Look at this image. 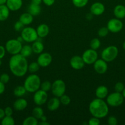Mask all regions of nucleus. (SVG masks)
<instances>
[{"label": "nucleus", "instance_id": "nucleus-1", "mask_svg": "<svg viewBox=\"0 0 125 125\" xmlns=\"http://www.w3.org/2000/svg\"><path fill=\"white\" fill-rule=\"evenodd\" d=\"M9 67L11 73L16 77L24 76L28 72V63L26 57L20 54L12 55L9 59Z\"/></svg>", "mask_w": 125, "mask_h": 125}, {"label": "nucleus", "instance_id": "nucleus-2", "mask_svg": "<svg viewBox=\"0 0 125 125\" xmlns=\"http://www.w3.org/2000/svg\"><path fill=\"white\" fill-rule=\"evenodd\" d=\"M89 111L92 116L99 118L107 117L109 112V105L103 99H94L89 104Z\"/></svg>", "mask_w": 125, "mask_h": 125}, {"label": "nucleus", "instance_id": "nucleus-3", "mask_svg": "<svg viewBox=\"0 0 125 125\" xmlns=\"http://www.w3.org/2000/svg\"><path fill=\"white\" fill-rule=\"evenodd\" d=\"M41 80L38 74L31 73L26 77L24 81L23 86L25 88L27 92L34 93L40 89Z\"/></svg>", "mask_w": 125, "mask_h": 125}, {"label": "nucleus", "instance_id": "nucleus-4", "mask_svg": "<svg viewBox=\"0 0 125 125\" xmlns=\"http://www.w3.org/2000/svg\"><path fill=\"white\" fill-rule=\"evenodd\" d=\"M118 48L115 45H110L102 50L101 52V59L107 62L113 61L118 55Z\"/></svg>", "mask_w": 125, "mask_h": 125}, {"label": "nucleus", "instance_id": "nucleus-5", "mask_svg": "<svg viewBox=\"0 0 125 125\" xmlns=\"http://www.w3.org/2000/svg\"><path fill=\"white\" fill-rule=\"evenodd\" d=\"M21 37L23 41L27 43H33L39 38L36 29L32 27H25L21 31Z\"/></svg>", "mask_w": 125, "mask_h": 125}, {"label": "nucleus", "instance_id": "nucleus-6", "mask_svg": "<svg viewBox=\"0 0 125 125\" xmlns=\"http://www.w3.org/2000/svg\"><path fill=\"white\" fill-rule=\"evenodd\" d=\"M124 97L121 93L113 92L106 97V103L109 106L113 107H118L124 102Z\"/></svg>", "mask_w": 125, "mask_h": 125}, {"label": "nucleus", "instance_id": "nucleus-7", "mask_svg": "<svg viewBox=\"0 0 125 125\" xmlns=\"http://www.w3.org/2000/svg\"><path fill=\"white\" fill-rule=\"evenodd\" d=\"M66 90V84L62 79H56L51 84V94L56 97L60 98L65 94Z\"/></svg>", "mask_w": 125, "mask_h": 125}, {"label": "nucleus", "instance_id": "nucleus-8", "mask_svg": "<svg viewBox=\"0 0 125 125\" xmlns=\"http://www.w3.org/2000/svg\"><path fill=\"white\" fill-rule=\"evenodd\" d=\"M22 43L16 39H10L6 43L5 48L6 51L11 55L20 54L22 48Z\"/></svg>", "mask_w": 125, "mask_h": 125}, {"label": "nucleus", "instance_id": "nucleus-9", "mask_svg": "<svg viewBox=\"0 0 125 125\" xmlns=\"http://www.w3.org/2000/svg\"><path fill=\"white\" fill-rule=\"evenodd\" d=\"M82 57L85 64L91 65L98 59V54L96 50L89 48L83 52Z\"/></svg>", "mask_w": 125, "mask_h": 125}, {"label": "nucleus", "instance_id": "nucleus-10", "mask_svg": "<svg viewBox=\"0 0 125 125\" xmlns=\"http://www.w3.org/2000/svg\"><path fill=\"white\" fill-rule=\"evenodd\" d=\"M107 28L110 32L118 33L122 30L123 28V23L121 20L118 18H112L107 22Z\"/></svg>", "mask_w": 125, "mask_h": 125}, {"label": "nucleus", "instance_id": "nucleus-11", "mask_svg": "<svg viewBox=\"0 0 125 125\" xmlns=\"http://www.w3.org/2000/svg\"><path fill=\"white\" fill-rule=\"evenodd\" d=\"M48 100L47 92L39 89L34 93L33 96V101L37 106H42Z\"/></svg>", "mask_w": 125, "mask_h": 125}, {"label": "nucleus", "instance_id": "nucleus-12", "mask_svg": "<svg viewBox=\"0 0 125 125\" xmlns=\"http://www.w3.org/2000/svg\"><path fill=\"white\" fill-rule=\"evenodd\" d=\"M37 62L39 63L40 67L45 68L50 65V63L52 62V56L49 52H42L39 54Z\"/></svg>", "mask_w": 125, "mask_h": 125}, {"label": "nucleus", "instance_id": "nucleus-13", "mask_svg": "<svg viewBox=\"0 0 125 125\" xmlns=\"http://www.w3.org/2000/svg\"><path fill=\"white\" fill-rule=\"evenodd\" d=\"M93 68L94 71L98 74H104L108 70L107 62L102 59H98L93 63Z\"/></svg>", "mask_w": 125, "mask_h": 125}, {"label": "nucleus", "instance_id": "nucleus-14", "mask_svg": "<svg viewBox=\"0 0 125 125\" xmlns=\"http://www.w3.org/2000/svg\"><path fill=\"white\" fill-rule=\"evenodd\" d=\"M69 63L71 67L76 70L82 69L85 65L82 56H74L71 57Z\"/></svg>", "mask_w": 125, "mask_h": 125}, {"label": "nucleus", "instance_id": "nucleus-15", "mask_svg": "<svg viewBox=\"0 0 125 125\" xmlns=\"http://www.w3.org/2000/svg\"><path fill=\"white\" fill-rule=\"evenodd\" d=\"M105 6L100 2H95L92 4L89 8V11L93 15H101L105 12Z\"/></svg>", "mask_w": 125, "mask_h": 125}, {"label": "nucleus", "instance_id": "nucleus-16", "mask_svg": "<svg viewBox=\"0 0 125 125\" xmlns=\"http://www.w3.org/2000/svg\"><path fill=\"white\" fill-rule=\"evenodd\" d=\"M6 5L11 11H17L22 8L23 0H7Z\"/></svg>", "mask_w": 125, "mask_h": 125}, {"label": "nucleus", "instance_id": "nucleus-17", "mask_svg": "<svg viewBox=\"0 0 125 125\" xmlns=\"http://www.w3.org/2000/svg\"><path fill=\"white\" fill-rule=\"evenodd\" d=\"M28 104V103L26 100L21 97L18 98L15 101V102L13 103V107L15 111H22L26 108Z\"/></svg>", "mask_w": 125, "mask_h": 125}, {"label": "nucleus", "instance_id": "nucleus-18", "mask_svg": "<svg viewBox=\"0 0 125 125\" xmlns=\"http://www.w3.org/2000/svg\"><path fill=\"white\" fill-rule=\"evenodd\" d=\"M61 103H60V98L58 97H53L50 98L49 101H47V109L50 111H55L57 110L60 107Z\"/></svg>", "mask_w": 125, "mask_h": 125}, {"label": "nucleus", "instance_id": "nucleus-19", "mask_svg": "<svg viewBox=\"0 0 125 125\" xmlns=\"http://www.w3.org/2000/svg\"><path fill=\"white\" fill-rule=\"evenodd\" d=\"M39 38H44L46 37L49 34L50 29L47 24H40L37 27L36 29Z\"/></svg>", "mask_w": 125, "mask_h": 125}, {"label": "nucleus", "instance_id": "nucleus-20", "mask_svg": "<svg viewBox=\"0 0 125 125\" xmlns=\"http://www.w3.org/2000/svg\"><path fill=\"white\" fill-rule=\"evenodd\" d=\"M108 95H109V90L105 85H99L96 89L95 95L98 98L104 100L107 96Z\"/></svg>", "mask_w": 125, "mask_h": 125}, {"label": "nucleus", "instance_id": "nucleus-21", "mask_svg": "<svg viewBox=\"0 0 125 125\" xmlns=\"http://www.w3.org/2000/svg\"><path fill=\"white\" fill-rule=\"evenodd\" d=\"M113 14L115 18L122 20L125 18V6L122 4L116 5L113 9Z\"/></svg>", "mask_w": 125, "mask_h": 125}, {"label": "nucleus", "instance_id": "nucleus-22", "mask_svg": "<svg viewBox=\"0 0 125 125\" xmlns=\"http://www.w3.org/2000/svg\"><path fill=\"white\" fill-rule=\"evenodd\" d=\"M34 20V16L29 12L23 13L20 16L19 21H20L25 26H28L31 24Z\"/></svg>", "mask_w": 125, "mask_h": 125}, {"label": "nucleus", "instance_id": "nucleus-23", "mask_svg": "<svg viewBox=\"0 0 125 125\" xmlns=\"http://www.w3.org/2000/svg\"><path fill=\"white\" fill-rule=\"evenodd\" d=\"M32 50H33V52L34 53L37 54H39L42 53L44 50V45L42 43V42L40 41H39L38 39L34 42H33V44L31 45Z\"/></svg>", "mask_w": 125, "mask_h": 125}, {"label": "nucleus", "instance_id": "nucleus-24", "mask_svg": "<svg viewBox=\"0 0 125 125\" xmlns=\"http://www.w3.org/2000/svg\"><path fill=\"white\" fill-rule=\"evenodd\" d=\"M10 10L6 4L0 5V21H6L9 17Z\"/></svg>", "mask_w": 125, "mask_h": 125}, {"label": "nucleus", "instance_id": "nucleus-25", "mask_svg": "<svg viewBox=\"0 0 125 125\" xmlns=\"http://www.w3.org/2000/svg\"><path fill=\"white\" fill-rule=\"evenodd\" d=\"M28 11L33 16H37L40 14L41 12V7L40 5L34 4L31 3L28 7Z\"/></svg>", "mask_w": 125, "mask_h": 125}, {"label": "nucleus", "instance_id": "nucleus-26", "mask_svg": "<svg viewBox=\"0 0 125 125\" xmlns=\"http://www.w3.org/2000/svg\"><path fill=\"white\" fill-rule=\"evenodd\" d=\"M33 50H32L31 46L28 45H25L22 46V49H21V51L20 54L21 55H22L23 56L25 57H28L31 55V54L33 53Z\"/></svg>", "mask_w": 125, "mask_h": 125}, {"label": "nucleus", "instance_id": "nucleus-27", "mask_svg": "<svg viewBox=\"0 0 125 125\" xmlns=\"http://www.w3.org/2000/svg\"><path fill=\"white\" fill-rule=\"evenodd\" d=\"M26 90L23 85H18L13 90V94L18 98H21L25 95Z\"/></svg>", "mask_w": 125, "mask_h": 125}, {"label": "nucleus", "instance_id": "nucleus-28", "mask_svg": "<svg viewBox=\"0 0 125 125\" xmlns=\"http://www.w3.org/2000/svg\"><path fill=\"white\" fill-rule=\"evenodd\" d=\"M44 115V110L40 106H38L34 107L32 111V115L36 118L38 120H40L42 116Z\"/></svg>", "mask_w": 125, "mask_h": 125}, {"label": "nucleus", "instance_id": "nucleus-29", "mask_svg": "<svg viewBox=\"0 0 125 125\" xmlns=\"http://www.w3.org/2000/svg\"><path fill=\"white\" fill-rule=\"evenodd\" d=\"M38 123V120L32 115L26 117L23 120L22 124L23 125H37Z\"/></svg>", "mask_w": 125, "mask_h": 125}, {"label": "nucleus", "instance_id": "nucleus-30", "mask_svg": "<svg viewBox=\"0 0 125 125\" xmlns=\"http://www.w3.org/2000/svg\"><path fill=\"white\" fill-rule=\"evenodd\" d=\"M40 65L38 62H33L28 65V71L30 73H36L40 68Z\"/></svg>", "mask_w": 125, "mask_h": 125}, {"label": "nucleus", "instance_id": "nucleus-31", "mask_svg": "<svg viewBox=\"0 0 125 125\" xmlns=\"http://www.w3.org/2000/svg\"><path fill=\"white\" fill-rule=\"evenodd\" d=\"M1 125H14L15 120L12 116L5 115L1 119Z\"/></svg>", "mask_w": 125, "mask_h": 125}, {"label": "nucleus", "instance_id": "nucleus-32", "mask_svg": "<svg viewBox=\"0 0 125 125\" xmlns=\"http://www.w3.org/2000/svg\"><path fill=\"white\" fill-rule=\"evenodd\" d=\"M100 44H101L100 43V41L99 39L94 38V39H93L91 40L90 43H89V46H90V48L94 50H97L100 46Z\"/></svg>", "mask_w": 125, "mask_h": 125}, {"label": "nucleus", "instance_id": "nucleus-33", "mask_svg": "<svg viewBox=\"0 0 125 125\" xmlns=\"http://www.w3.org/2000/svg\"><path fill=\"white\" fill-rule=\"evenodd\" d=\"M89 0H72V2L75 7L77 8H82L86 6Z\"/></svg>", "mask_w": 125, "mask_h": 125}, {"label": "nucleus", "instance_id": "nucleus-34", "mask_svg": "<svg viewBox=\"0 0 125 125\" xmlns=\"http://www.w3.org/2000/svg\"><path fill=\"white\" fill-rule=\"evenodd\" d=\"M51 83L49 81H45L40 84V89L46 92H48L49 91L51 90Z\"/></svg>", "mask_w": 125, "mask_h": 125}, {"label": "nucleus", "instance_id": "nucleus-35", "mask_svg": "<svg viewBox=\"0 0 125 125\" xmlns=\"http://www.w3.org/2000/svg\"><path fill=\"white\" fill-rule=\"evenodd\" d=\"M59 98H60V101L61 104L64 105V106H67V105H69L71 101V98H70L68 95H65V94H64L62 96H60Z\"/></svg>", "mask_w": 125, "mask_h": 125}, {"label": "nucleus", "instance_id": "nucleus-36", "mask_svg": "<svg viewBox=\"0 0 125 125\" xmlns=\"http://www.w3.org/2000/svg\"><path fill=\"white\" fill-rule=\"evenodd\" d=\"M109 31L106 27H102L98 30V35L100 37H105L109 34Z\"/></svg>", "mask_w": 125, "mask_h": 125}, {"label": "nucleus", "instance_id": "nucleus-37", "mask_svg": "<svg viewBox=\"0 0 125 125\" xmlns=\"http://www.w3.org/2000/svg\"><path fill=\"white\" fill-rule=\"evenodd\" d=\"M125 87L123 83H122L121 82H118L115 84V86H114V89H115V92L121 93Z\"/></svg>", "mask_w": 125, "mask_h": 125}, {"label": "nucleus", "instance_id": "nucleus-38", "mask_svg": "<svg viewBox=\"0 0 125 125\" xmlns=\"http://www.w3.org/2000/svg\"><path fill=\"white\" fill-rule=\"evenodd\" d=\"M25 25L20 21H17L15 23L14 25H13V28H14L15 31L17 32H20L23 30V28H25Z\"/></svg>", "mask_w": 125, "mask_h": 125}, {"label": "nucleus", "instance_id": "nucleus-39", "mask_svg": "<svg viewBox=\"0 0 125 125\" xmlns=\"http://www.w3.org/2000/svg\"><path fill=\"white\" fill-rule=\"evenodd\" d=\"M100 123V118L92 116L88 120V124L89 125H99Z\"/></svg>", "mask_w": 125, "mask_h": 125}, {"label": "nucleus", "instance_id": "nucleus-40", "mask_svg": "<svg viewBox=\"0 0 125 125\" xmlns=\"http://www.w3.org/2000/svg\"><path fill=\"white\" fill-rule=\"evenodd\" d=\"M9 80V75L8 74H7V73H2V74H1V76H0V81L4 84L8 83Z\"/></svg>", "mask_w": 125, "mask_h": 125}, {"label": "nucleus", "instance_id": "nucleus-41", "mask_svg": "<svg viewBox=\"0 0 125 125\" xmlns=\"http://www.w3.org/2000/svg\"><path fill=\"white\" fill-rule=\"evenodd\" d=\"M107 123L109 125H116L118 123L117 118L115 116H110L107 118Z\"/></svg>", "mask_w": 125, "mask_h": 125}, {"label": "nucleus", "instance_id": "nucleus-42", "mask_svg": "<svg viewBox=\"0 0 125 125\" xmlns=\"http://www.w3.org/2000/svg\"><path fill=\"white\" fill-rule=\"evenodd\" d=\"M5 115L6 116H12L13 114V109L11 107H6L4 109Z\"/></svg>", "mask_w": 125, "mask_h": 125}, {"label": "nucleus", "instance_id": "nucleus-43", "mask_svg": "<svg viewBox=\"0 0 125 125\" xmlns=\"http://www.w3.org/2000/svg\"><path fill=\"white\" fill-rule=\"evenodd\" d=\"M6 52V50L5 46L0 45V59H2L5 56Z\"/></svg>", "mask_w": 125, "mask_h": 125}, {"label": "nucleus", "instance_id": "nucleus-44", "mask_svg": "<svg viewBox=\"0 0 125 125\" xmlns=\"http://www.w3.org/2000/svg\"><path fill=\"white\" fill-rule=\"evenodd\" d=\"M55 0H42V2L47 6H51L55 3Z\"/></svg>", "mask_w": 125, "mask_h": 125}, {"label": "nucleus", "instance_id": "nucleus-45", "mask_svg": "<svg viewBox=\"0 0 125 125\" xmlns=\"http://www.w3.org/2000/svg\"><path fill=\"white\" fill-rule=\"evenodd\" d=\"M5 84L0 81V95L3 94L5 91Z\"/></svg>", "mask_w": 125, "mask_h": 125}, {"label": "nucleus", "instance_id": "nucleus-46", "mask_svg": "<svg viewBox=\"0 0 125 125\" xmlns=\"http://www.w3.org/2000/svg\"><path fill=\"white\" fill-rule=\"evenodd\" d=\"M42 2V0H31V3L36 5H40Z\"/></svg>", "mask_w": 125, "mask_h": 125}, {"label": "nucleus", "instance_id": "nucleus-47", "mask_svg": "<svg viewBox=\"0 0 125 125\" xmlns=\"http://www.w3.org/2000/svg\"><path fill=\"white\" fill-rule=\"evenodd\" d=\"M5 116V113H4V110L0 108V120L2 119Z\"/></svg>", "mask_w": 125, "mask_h": 125}, {"label": "nucleus", "instance_id": "nucleus-48", "mask_svg": "<svg viewBox=\"0 0 125 125\" xmlns=\"http://www.w3.org/2000/svg\"><path fill=\"white\" fill-rule=\"evenodd\" d=\"M38 124H39L40 125H50V123H49L47 121H44V122L41 121V122H40V123H38Z\"/></svg>", "mask_w": 125, "mask_h": 125}, {"label": "nucleus", "instance_id": "nucleus-49", "mask_svg": "<svg viewBox=\"0 0 125 125\" xmlns=\"http://www.w3.org/2000/svg\"><path fill=\"white\" fill-rule=\"evenodd\" d=\"M93 14H91V13H88V14L87 15V20H91L92 18H93Z\"/></svg>", "mask_w": 125, "mask_h": 125}, {"label": "nucleus", "instance_id": "nucleus-50", "mask_svg": "<svg viewBox=\"0 0 125 125\" xmlns=\"http://www.w3.org/2000/svg\"><path fill=\"white\" fill-rule=\"evenodd\" d=\"M40 121H42V122H44V121L47 120V118L46 116L44 115H43L41 117V118H40Z\"/></svg>", "mask_w": 125, "mask_h": 125}, {"label": "nucleus", "instance_id": "nucleus-51", "mask_svg": "<svg viewBox=\"0 0 125 125\" xmlns=\"http://www.w3.org/2000/svg\"><path fill=\"white\" fill-rule=\"evenodd\" d=\"M7 0H0V5L6 4Z\"/></svg>", "mask_w": 125, "mask_h": 125}, {"label": "nucleus", "instance_id": "nucleus-52", "mask_svg": "<svg viewBox=\"0 0 125 125\" xmlns=\"http://www.w3.org/2000/svg\"><path fill=\"white\" fill-rule=\"evenodd\" d=\"M17 40H18V41H20V42H22L23 41V39H22V37H21V35L20 36H19V37H17Z\"/></svg>", "mask_w": 125, "mask_h": 125}, {"label": "nucleus", "instance_id": "nucleus-53", "mask_svg": "<svg viewBox=\"0 0 125 125\" xmlns=\"http://www.w3.org/2000/svg\"><path fill=\"white\" fill-rule=\"evenodd\" d=\"M121 94H122V95H123V96L124 98L125 99V89H123V90L122 92H121Z\"/></svg>", "mask_w": 125, "mask_h": 125}, {"label": "nucleus", "instance_id": "nucleus-54", "mask_svg": "<svg viewBox=\"0 0 125 125\" xmlns=\"http://www.w3.org/2000/svg\"><path fill=\"white\" fill-rule=\"evenodd\" d=\"M123 48L125 50V41L123 43Z\"/></svg>", "mask_w": 125, "mask_h": 125}, {"label": "nucleus", "instance_id": "nucleus-55", "mask_svg": "<svg viewBox=\"0 0 125 125\" xmlns=\"http://www.w3.org/2000/svg\"><path fill=\"white\" fill-rule=\"evenodd\" d=\"M1 64H2V62H1V59H0V66L1 65Z\"/></svg>", "mask_w": 125, "mask_h": 125}]
</instances>
